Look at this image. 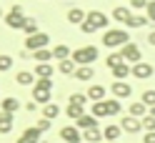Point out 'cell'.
I'll return each instance as SVG.
<instances>
[{"mask_svg":"<svg viewBox=\"0 0 155 143\" xmlns=\"http://www.w3.org/2000/svg\"><path fill=\"white\" fill-rule=\"evenodd\" d=\"M40 136H43V131L33 126V128H25L20 133V138H18V143H40Z\"/></svg>","mask_w":155,"mask_h":143,"instance_id":"12","label":"cell"},{"mask_svg":"<svg viewBox=\"0 0 155 143\" xmlns=\"http://www.w3.org/2000/svg\"><path fill=\"white\" fill-rule=\"evenodd\" d=\"M23 33H25L28 38H30V35H35V33H40V30H38V20H35V18H28V20H25Z\"/></svg>","mask_w":155,"mask_h":143,"instance_id":"33","label":"cell"},{"mask_svg":"<svg viewBox=\"0 0 155 143\" xmlns=\"http://www.w3.org/2000/svg\"><path fill=\"white\" fill-rule=\"evenodd\" d=\"M53 80H38L33 85V100L40 103V106H48V103H53Z\"/></svg>","mask_w":155,"mask_h":143,"instance_id":"1","label":"cell"},{"mask_svg":"<svg viewBox=\"0 0 155 143\" xmlns=\"http://www.w3.org/2000/svg\"><path fill=\"white\" fill-rule=\"evenodd\" d=\"M83 141H88V143H100V141H103V131H100V128H88V131H83Z\"/></svg>","mask_w":155,"mask_h":143,"instance_id":"25","label":"cell"},{"mask_svg":"<svg viewBox=\"0 0 155 143\" xmlns=\"http://www.w3.org/2000/svg\"><path fill=\"white\" fill-rule=\"evenodd\" d=\"M0 103H3V100H0Z\"/></svg>","mask_w":155,"mask_h":143,"instance_id":"51","label":"cell"},{"mask_svg":"<svg viewBox=\"0 0 155 143\" xmlns=\"http://www.w3.org/2000/svg\"><path fill=\"white\" fill-rule=\"evenodd\" d=\"M13 131V113L0 111V136H8Z\"/></svg>","mask_w":155,"mask_h":143,"instance_id":"16","label":"cell"},{"mask_svg":"<svg viewBox=\"0 0 155 143\" xmlns=\"http://www.w3.org/2000/svg\"><path fill=\"white\" fill-rule=\"evenodd\" d=\"M120 133H123L120 126H105L103 138H105V143H108V141H118V138H120Z\"/></svg>","mask_w":155,"mask_h":143,"instance_id":"27","label":"cell"},{"mask_svg":"<svg viewBox=\"0 0 155 143\" xmlns=\"http://www.w3.org/2000/svg\"><path fill=\"white\" fill-rule=\"evenodd\" d=\"M65 116L73 118V121H80L85 116V106H75V103H68L65 106Z\"/></svg>","mask_w":155,"mask_h":143,"instance_id":"20","label":"cell"},{"mask_svg":"<svg viewBox=\"0 0 155 143\" xmlns=\"http://www.w3.org/2000/svg\"><path fill=\"white\" fill-rule=\"evenodd\" d=\"M75 126L80 128V131H88V128H98V118L93 116V113H85V116L80 121H75Z\"/></svg>","mask_w":155,"mask_h":143,"instance_id":"19","label":"cell"},{"mask_svg":"<svg viewBox=\"0 0 155 143\" xmlns=\"http://www.w3.org/2000/svg\"><path fill=\"white\" fill-rule=\"evenodd\" d=\"M148 23H150V20H148V15H133L125 28H133V30H135V28H145Z\"/></svg>","mask_w":155,"mask_h":143,"instance_id":"30","label":"cell"},{"mask_svg":"<svg viewBox=\"0 0 155 143\" xmlns=\"http://www.w3.org/2000/svg\"><path fill=\"white\" fill-rule=\"evenodd\" d=\"M103 43L108 45V48H123V45H128V43H130V35H128V30H120V28H110V30H105Z\"/></svg>","mask_w":155,"mask_h":143,"instance_id":"2","label":"cell"},{"mask_svg":"<svg viewBox=\"0 0 155 143\" xmlns=\"http://www.w3.org/2000/svg\"><path fill=\"white\" fill-rule=\"evenodd\" d=\"M0 111H5V113H13V116H15V113L20 111V100L10 95V98H5L3 103H0Z\"/></svg>","mask_w":155,"mask_h":143,"instance_id":"22","label":"cell"},{"mask_svg":"<svg viewBox=\"0 0 155 143\" xmlns=\"http://www.w3.org/2000/svg\"><path fill=\"white\" fill-rule=\"evenodd\" d=\"M143 128H145V133H155V118L150 116V113L143 118Z\"/></svg>","mask_w":155,"mask_h":143,"instance_id":"38","label":"cell"},{"mask_svg":"<svg viewBox=\"0 0 155 143\" xmlns=\"http://www.w3.org/2000/svg\"><path fill=\"white\" fill-rule=\"evenodd\" d=\"M73 60L78 65H93L95 60H98V45H85V48L73 50Z\"/></svg>","mask_w":155,"mask_h":143,"instance_id":"3","label":"cell"},{"mask_svg":"<svg viewBox=\"0 0 155 143\" xmlns=\"http://www.w3.org/2000/svg\"><path fill=\"white\" fill-rule=\"evenodd\" d=\"M33 58H35L38 63H50V60H55V58H53V50H48V48H43V50H35Z\"/></svg>","mask_w":155,"mask_h":143,"instance_id":"31","label":"cell"},{"mask_svg":"<svg viewBox=\"0 0 155 143\" xmlns=\"http://www.w3.org/2000/svg\"><path fill=\"white\" fill-rule=\"evenodd\" d=\"M93 116H95V118H105V116H108V111H105V100L93 103Z\"/></svg>","mask_w":155,"mask_h":143,"instance_id":"37","label":"cell"},{"mask_svg":"<svg viewBox=\"0 0 155 143\" xmlns=\"http://www.w3.org/2000/svg\"><path fill=\"white\" fill-rule=\"evenodd\" d=\"M130 18H133V10H130L128 5H120V8H115V10H113V20H118L123 25H128Z\"/></svg>","mask_w":155,"mask_h":143,"instance_id":"14","label":"cell"},{"mask_svg":"<svg viewBox=\"0 0 155 143\" xmlns=\"http://www.w3.org/2000/svg\"><path fill=\"white\" fill-rule=\"evenodd\" d=\"M148 3L150 0H130V8L133 10H148Z\"/></svg>","mask_w":155,"mask_h":143,"instance_id":"40","label":"cell"},{"mask_svg":"<svg viewBox=\"0 0 155 143\" xmlns=\"http://www.w3.org/2000/svg\"><path fill=\"white\" fill-rule=\"evenodd\" d=\"M148 43H150V45H153V48H155V30H153V33H150V35H148Z\"/></svg>","mask_w":155,"mask_h":143,"instance_id":"46","label":"cell"},{"mask_svg":"<svg viewBox=\"0 0 155 143\" xmlns=\"http://www.w3.org/2000/svg\"><path fill=\"white\" fill-rule=\"evenodd\" d=\"M85 100H88V93H73L70 95V103H75V106H85Z\"/></svg>","mask_w":155,"mask_h":143,"instance_id":"39","label":"cell"},{"mask_svg":"<svg viewBox=\"0 0 155 143\" xmlns=\"http://www.w3.org/2000/svg\"><path fill=\"white\" fill-rule=\"evenodd\" d=\"M108 143H120V141H108Z\"/></svg>","mask_w":155,"mask_h":143,"instance_id":"48","label":"cell"},{"mask_svg":"<svg viewBox=\"0 0 155 143\" xmlns=\"http://www.w3.org/2000/svg\"><path fill=\"white\" fill-rule=\"evenodd\" d=\"M88 23L95 28V30H110V28H108V15H105V13H100V10H90L88 13Z\"/></svg>","mask_w":155,"mask_h":143,"instance_id":"8","label":"cell"},{"mask_svg":"<svg viewBox=\"0 0 155 143\" xmlns=\"http://www.w3.org/2000/svg\"><path fill=\"white\" fill-rule=\"evenodd\" d=\"M48 43H50V35H48V33H35V35H30V38L25 40V48H23V50L35 53V50H43V48H48Z\"/></svg>","mask_w":155,"mask_h":143,"instance_id":"5","label":"cell"},{"mask_svg":"<svg viewBox=\"0 0 155 143\" xmlns=\"http://www.w3.org/2000/svg\"><path fill=\"white\" fill-rule=\"evenodd\" d=\"M145 15H148L150 23H155V0H150V3H148V10H145Z\"/></svg>","mask_w":155,"mask_h":143,"instance_id":"41","label":"cell"},{"mask_svg":"<svg viewBox=\"0 0 155 143\" xmlns=\"http://www.w3.org/2000/svg\"><path fill=\"white\" fill-rule=\"evenodd\" d=\"M150 116H153V118H155V108H150Z\"/></svg>","mask_w":155,"mask_h":143,"instance_id":"47","label":"cell"},{"mask_svg":"<svg viewBox=\"0 0 155 143\" xmlns=\"http://www.w3.org/2000/svg\"><path fill=\"white\" fill-rule=\"evenodd\" d=\"M58 70H60L63 75H75V70H78V63L70 58V60H60L58 63Z\"/></svg>","mask_w":155,"mask_h":143,"instance_id":"26","label":"cell"},{"mask_svg":"<svg viewBox=\"0 0 155 143\" xmlns=\"http://www.w3.org/2000/svg\"><path fill=\"white\" fill-rule=\"evenodd\" d=\"M120 63H125L120 53H110V55H108V58H105V65H108V68H110V70H115V68H118V65H120Z\"/></svg>","mask_w":155,"mask_h":143,"instance_id":"32","label":"cell"},{"mask_svg":"<svg viewBox=\"0 0 155 143\" xmlns=\"http://www.w3.org/2000/svg\"><path fill=\"white\" fill-rule=\"evenodd\" d=\"M88 100H93V103L105 100V88H103V85H90V88H88Z\"/></svg>","mask_w":155,"mask_h":143,"instance_id":"23","label":"cell"},{"mask_svg":"<svg viewBox=\"0 0 155 143\" xmlns=\"http://www.w3.org/2000/svg\"><path fill=\"white\" fill-rule=\"evenodd\" d=\"M73 78H75V80H93V78H95L93 65H78V70H75Z\"/></svg>","mask_w":155,"mask_h":143,"instance_id":"18","label":"cell"},{"mask_svg":"<svg viewBox=\"0 0 155 143\" xmlns=\"http://www.w3.org/2000/svg\"><path fill=\"white\" fill-rule=\"evenodd\" d=\"M120 128L125 133H140L143 131V118H135V116H125L120 121Z\"/></svg>","mask_w":155,"mask_h":143,"instance_id":"10","label":"cell"},{"mask_svg":"<svg viewBox=\"0 0 155 143\" xmlns=\"http://www.w3.org/2000/svg\"><path fill=\"white\" fill-rule=\"evenodd\" d=\"M53 73H55V68L50 63H38L35 65V75H38V80H50L53 78Z\"/></svg>","mask_w":155,"mask_h":143,"instance_id":"13","label":"cell"},{"mask_svg":"<svg viewBox=\"0 0 155 143\" xmlns=\"http://www.w3.org/2000/svg\"><path fill=\"white\" fill-rule=\"evenodd\" d=\"M110 90H113V95H115L118 100H123V98H130V95H133L130 83H125V80H115V83L110 85Z\"/></svg>","mask_w":155,"mask_h":143,"instance_id":"11","label":"cell"},{"mask_svg":"<svg viewBox=\"0 0 155 143\" xmlns=\"http://www.w3.org/2000/svg\"><path fill=\"white\" fill-rule=\"evenodd\" d=\"M60 138H63L65 143H80V141H83V131L78 128L75 123H73V126H63V128H60Z\"/></svg>","mask_w":155,"mask_h":143,"instance_id":"7","label":"cell"},{"mask_svg":"<svg viewBox=\"0 0 155 143\" xmlns=\"http://www.w3.org/2000/svg\"><path fill=\"white\" fill-rule=\"evenodd\" d=\"M58 116H60V106H58V103H48V106H43V118L53 121Z\"/></svg>","mask_w":155,"mask_h":143,"instance_id":"29","label":"cell"},{"mask_svg":"<svg viewBox=\"0 0 155 143\" xmlns=\"http://www.w3.org/2000/svg\"><path fill=\"white\" fill-rule=\"evenodd\" d=\"M128 75H133V68H130V63H120L118 68L113 70V78H115V80H125Z\"/></svg>","mask_w":155,"mask_h":143,"instance_id":"24","label":"cell"},{"mask_svg":"<svg viewBox=\"0 0 155 143\" xmlns=\"http://www.w3.org/2000/svg\"><path fill=\"white\" fill-rule=\"evenodd\" d=\"M120 55H123V60L125 63H143V53H140V48H138V43H128V45H123L120 48Z\"/></svg>","mask_w":155,"mask_h":143,"instance_id":"6","label":"cell"},{"mask_svg":"<svg viewBox=\"0 0 155 143\" xmlns=\"http://www.w3.org/2000/svg\"><path fill=\"white\" fill-rule=\"evenodd\" d=\"M85 20H88V13H83L80 8H70V10H68V23H73V25H83Z\"/></svg>","mask_w":155,"mask_h":143,"instance_id":"15","label":"cell"},{"mask_svg":"<svg viewBox=\"0 0 155 143\" xmlns=\"http://www.w3.org/2000/svg\"><path fill=\"white\" fill-rule=\"evenodd\" d=\"M53 58H55L58 63H60V60H70V58H73V50H70L65 43H63V45H55V48H53Z\"/></svg>","mask_w":155,"mask_h":143,"instance_id":"17","label":"cell"},{"mask_svg":"<svg viewBox=\"0 0 155 143\" xmlns=\"http://www.w3.org/2000/svg\"><path fill=\"white\" fill-rule=\"evenodd\" d=\"M0 18H3V8H0Z\"/></svg>","mask_w":155,"mask_h":143,"instance_id":"49","label":"cell"},{"mask_svg":"<svg viewBox=\"0 0 155 143\" xmlns=\"http://www.w3.org/2000/svg\"><path fill=\"white\" fill-rule=\"evenodd\" d=\"M80 33H83V35H93V33H98V30H95V28H93L88 20H85V23L80 25Z\"/></svg>","mask_w":155,"mask_h":143,"instance_id":"42","label":"cell"},{"mask_svg":"<svg viewBox=\"0 0 155 143\" xmlns=\"http://www.w3.org/2000/svg\"><path fill=\"white\" fill-rule=\"evenodd\" d=\"M13 63H15V60L10 58V55H5V53H3V55H0V73H8V70L13 68Z\"/></svg>","mask_w":155,"mask_h":143,"instance_id":"36","label":"cell"},{"mask_svg":"<svg viewBox=\"0 0 155 143\" xmlns=\"http://www.w3.org/2000/svg\"><path fill=\"white\" fill-rule=\"evenodd\" d=\"M130 116H135V118H145V116H148V106H145L143 100H135L133 106H130Z\"/></svg>","mask_w":155,"mask_h":143,"instance_id":"28","label":"cell"},{"mask_svg":"<svg viewBox=\"0 0 155 143\" xmlns=\"http://www.w3.org/2000/svg\"><path fill=\"white\" fill-rule=\"evenodd\" d=\"M105 111H108V116H118V113H120V100L118 98L105 100Z\"/></svg>","mask_w":155,"mask_h":143,"instance_id":"34","label":"cell"},{"mask_svg":"<svg viewBox=\"0 0 155 143\" xmlns=\"http://www.w3.org/2000/svg\"><path fill=\"white\" fill-rule=\"evenodd\" d=\"M140 100H143V103H145L148 108H155V90H143Z\"/></svg>","mask_w":155,"mask_h":143,"instance_id":"35","label":"cell"},{"mask_svg":"<svg viewBox=\"0 0 155 143\" xmlns=\"http://www.w3.org/2000/svg\"><path fill=\"white\" fill-rule=\"evenodd\" d=\"M35 108H38V103H35V100H33V103H25V111H28V113L35 111Z\"/></svg>","mask_w":155,"mask_h":143,"instance_id":"45","label":"cell"},{"mask_svg":"<svg viewBox=\"0 0 155 143\" xmlns=\"http://www.w3.org/2000/svg\"><path fill=\"white\" fill-rule=\"evenodd\" d=\"M50 126H53V121H48V118H40V121H38V128H40L43 133L50 131Z\"/></svg>","mask_w":155,"mask_h":143,"instance_id":"43","label":"cell"},{"mask_svg":"<svg viewBox=\"0 0 155 143\" xmlns=\"http://www.w3.org/2000/svg\"><path fill=\"white\" fill-rule=\"evenodd\" d=\"M35 78H38V75H35V73H30V70H20V73L15 75L18 85H23V88H25V85H35V83H38Z\"/></svg>","mask_w":155,"mask_h":143,"instance_id":"21","label":"cell"},{"mask_svg":"<svg viewBox=\"0 0 155 143\" xmlns=\"http://www.w3.org/2000/svg\"><path fill=\"white\" fill-rule=\"evenodd\" d=\"M153 73H155V68L150 63H135L133 65V78H138V80H148V78H153Z\"/></svg>","mask_w":155,"mask_h":143,"instance_id":"9","label":"cell"},{"mask_svg":"<svg viewBox=\"0 0 155 143\" xmlns=\"http://www.w3.org/2000/svg\"><path fill=\"white\" fill-rule=\"evenodd\" d=\"M128 3H130V0H128Z\"/></svg>","mask_w":155,"mask_h":143,"instance_id":"50","label":"cell"},{"mask_svg":"<svg viewBox=\"0 0 155 143\" xmlns=\"http://www.w3.org/2000/svg\"><path fill=\"white\" fill-rule=\"evenodd\" d=\"M143 143H155V133H145V138H143Z\"/></svg>","mask_w":155,"mask_h":143,"instance_id":"44","label":"cell"},{"mask_svg":"<svg viewBox=\"0 0 155 143\" xmlns=\"http://www.w3.org/2000/svg\"><path fill=\"white\" fill-rule=\"evenodd\" d=\"M25 13H23V8L20 5H13V10L10 13H5V25L8 28H13V30H23L25 28Z\"/></svg>","mask_w":155,"mask_h":143,"instance_id":"4","label":"cell"}]
</instances>
